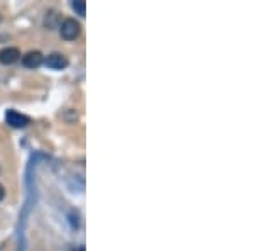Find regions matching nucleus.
Listing matches in <instances>:
<instances>
[{"label":"nucleus","mask_w":254,"mask_h":251,"mask_svg":"<svg viewBox=\"0 0 254 251\" xmlns=\"http://www.w3.org/2000/svg\"><path fill=\"white\" fill-rule=\"evenodd\" d=\"M80 31H82V25H80L78 21L71 19V17L64 19L63 23H61V25H60L61 36H63L64 39H68V41H73V39L78 38Z\"/></svg>","instance_id":"f257e3e1"},{"label":"nucleus","mask_w":254,"mask_h":251,"mask_svg":"<svg viewBox=\"0 0 254 251\" xmlns=\"http://www.w3.org/2000/svg\"><path fill=\"white\" fill-rule=\"evenodd\" d=\"M5 122L9 124L10 127H14V129H22L31 122V119L27 117V115L21 114V112L14 111V109H10V111L5 112Z\"/></svg>","instance_id":"f03ea898"},{"label":"nucleus","mask_w":254,"mask_h":251,"mask_svg":"<svg viewBox=\"0 0 254 251\" xmlns=\"http://www.w3.org/2000/svg\"><path fill=\"white\" fill-rule=\"evenodd\" d=\"M44 63H46V67L51 68V70H64V68L70 65V61H68V58L64 56V54L53 53V54H49V56L46 58Z\"/></svg>","instance_id":"7ed1b4c3"},{"label":"nucleus","mask_w":254,"mask_h":251,"mask_svg":"<svg viewBox=\"0 0 254 251\" xmlns=\"http://www.w3.org/2000/svg\"><path fill=\"white\" fill-rule=\"evenodd\" d=\"M42 63H44V56L39 51H29L25 56H22V65L27 68H38Z\"/></svg>","instance_id":"20e7f679"},{"label":"nucleus","mask_w":254,"mask_h":251,"mask_svg":"<svg viewBox=\"0 0 254 251\" xmlns=\"http://www.w3.org/2000/svg\"><path fill=\"white\" fill-rule=\"evenodd\" d=\"M21 53L17 48H5L0 51V63L2 65H12L16 61H19Z\"/></svg>","instance_id":"39448f33"},{"label":"nucleus","mask_w":254,"mask_h":251,"mask_svg":"<svg viewBox=\"0 0 254 251\" xmlns=\"http://www.w3.org/2000/svg\"><path fill=\"white\" fill-rule=\"evenodd\" d=\"M71 9H73L78 16L83 17L86 14V3L83 2V0H73V2H71Z\"/></svg>","instance_id":"423d86ee"},{"label":"nucleus","mask_w":254,"mask_h":251,"mask_svg":"<svg viewBox=\"0 0 254 251\" xmlns=\"http://www.w3.org/2000/svg\"><path fill=\"white\" fill-rule=\"evenodd\" d=\"M3 197H5V190H3V187L0 185V201H2Z\"/></svg>","instance_id":"0eeeda50"},{"label":"nucleus","mask_w":254,"mask_h":251,"mask_svg":"<svg viewBox=\"0 0 254 251\" xmlns=\"http://www.w3.org/2000/svg\"><path fill=\"white\" fill-rule=\"evenodd\" d=\"M75 251H85V248L82 246V248H78V250H75Z\"/></svg>","instance_id":"6e6552de"}]
</instances>
